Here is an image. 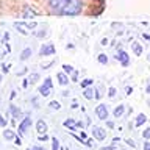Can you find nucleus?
<instances>
[{"instance_id": "1", "label": "nucleus", "mask_w": 150, "mask_h": 150, "mask_svg": "<svg viewBox=\"0 0 150 150\" xmlns=\"http://www.w3.org/2000/svg\"><path fill=\"white\" fill-rule=\"evenodd\" d=\"M49 6L56 14L64 16H75L81 11V0H49Z\"/></svg>"}, {"instance_id": "2", "label": "nucleus", "mask_w": 150, "mask_h": 150, "mask_svg": "<svg viewBox=\"0 0 150 150\" xmlns=\"http://www.w3.org/2000/svg\"><path fill=\"white\" fill-rule=\"evenodd\" d=\"M50 92H52V80L45 78L44 83L39 86V94H41V96H44V97H47V96H50Z\"/></svg>"}, {"instance_id": "3", "label": "nucleus", "mask_w": 150, "mask_h": 150, "mask_svg": "<svg viewBox=\"0 0 150 150\" xmlns=\"http://www.w3.org/2000/svg\"><path fill=\"white\" fill-rule=\"evenodd\" d=\"M116 58L120 61V64L124 66V67H127V66H130V56H128V53H127L125 50H122V49H119V50H117V53H116Z\"/></svg>"}, {"instance_id": "4", "label": "nucleus", "mask_w": 150, "mask_h": 150, "mask_svg": "<svg viewBox=\"0 0 150 150\" xmlns=\"http://www.w3.org/2000/svg\"><path fill=\"white\" fill-rule=\"evenodd\" d=\"M30 125H31V119H30V116H27L25 119H22L21 125H19V138H22V136L27 133L28 128H30Z\"/></svg>"}, {"instance_id": "5", "label": "nucleus", "mask_w": 150, "mask_h": 150, "mask_svg": "<svg viewBox=\"0 0 150 150\" xmlns=\"http://www.w3.org/2000/svg\"><path fill=\"white\" fill-rule=\"evenodd\" d=\"M108 114H110V112H108V108H106V105H103V103H100V105L96 108V116L100 120H106Z\"/></svg>"}, {"instance_id": "6", "label": "nucleus", "mask_w": 150, "mask_h": 150, "mask_svg": "<svg viewBox=\"0 0 150 150\" xmlns=\"http://www.w3.org/2000/svg\"><path fill=\"white\" fill-rule=\"evenodd\" d=\"M92 136L98 141V142H102V141L106 139V131L103 128H100V127H94L92 128Z\"/></svg>"}, {"instance_id": "7", "label": "nucleus", "mask_w": 150, "mask_h": 150, "mask_svg": "<svg viewBox=\"0 0 150 150\" xmlns=\"http://www.w3.org/2000/svg\"><path fill=\"white\" fill-rule=\"evenodd\" d=\"M55 45L53 44H44L41 47V50H39V55L41 56H49V55H53L55 53Z\"/></svg>"}, {"instance_id": "8", "label": "nucleus", "mask_w": 150, "mask_h": 150, "mask_svg": "<svg viewBox=\"0 0 150 150\" xmlns=\"http://www.w3.org/2000/svg\"><path fill=\"white\" fill-rule=\"evenodd\" d=\"M36 131L39 134H45V131H47V124H45V120H42L39 119L36 122Z\"/></svg>"}, {"instance_id": "9", "label": "nucleus", "mask_w": 150, "mask_h": 150, "mask_svg": "<svg viewBox=\"0 0 150 150\" xmlns=\"http://www.w3.org/2000/svg\"><path fill=\"white\" fill-rule=\"evenodd\" d=\"M131 49H133V53H134L136 56H141V55H142V45H141L139 42L133 41V42H131Z\"/></svg>"}, {"instance_id": "10", "label": "nucleus", "mask_w": 150, "mask_h": 150, "mask_svg": "<svg viewBox=\"0 0 150 150\" xmlns=\"http://www.w3.org/2000/svg\"><path fill=\"white\" fill-rule=\"evenodd\" d=\"M9 112H11V116H13V119H17V117H21L22 116V111L19 110V108L16 105H9Z\"/></svg>"}, {"instance_id": "11", "label": "nucleus", "mask_w": 150, "mask_h": 150, "mask_svg": "<svg viewBox=\"0 0 150 150\" xmlns=\"http://www.w3.org/2000/svg\"><path fill=\"white\" fill-rule=\"evenodd\" d=\"M56 77H58V81H59L61 86H67L69 84V78H67V75H66L64 72H58Z\"/></svg>"}, {"instance_id": "12", "label": "nucleus", "mask_w": 150, "mask_h": 150, "mask_svg": "<svg viewBox=\"0 0 150 150\" xmlns=\"http://www.w3.org/2000/svg\"><path fill=\"white\" fill-rule=\"evenodd\" d=\"M22 16H23V19H31V17H35V16H36V13L33 11L30 6H25V8H23Z\"/></svg>"}, {"instance_id": "13", "label": "nucleus", "mask_w": 150, "mask_h": 150, "mask_svg": "<svg viewBox=\"0 0 150 150\" xmlns=\"http://www.w3.org/2000/svg\"><path fill=\"white\" fill-rule=\"evenodd\" d=\"M3 138L6 141H14V139H17V136H16V133H14L13 130H5L3 131Z\"/></svg>"}, {"instance_id": "14", "label": "nucleus", "mask_w": 150, "mask_h": 150, "mask_svg": "<svg viewBox=\"0 0 150 150\" xmlns=\"http://www.w3.org/2000/svg\"><path fill=\"white\" fill-rule=\"evenodd\" d=\"M83 96L86 97L88 100H92V98L96 97V96H94V88H84L83 89Z\"/></svg>"}, {"instance_id": "15", "label": "nucleus", "mask_w": 150, "mask_h": 150, "mask_svg": "<svg viewBox=\"0 0 150 150\" xmlns=\"http://www.w3.org/2000/svg\"><path fill=\"white\" fill-rule=\"evenodd\" d=\"M145 122H147V117H145V114H142V112H139L138 117H136V127H141V125H144Z\"/></svg>"}, {"instance_id": "16", "label": "nucleus", "mask_w": 150, "mask_h": 150, "mask_svg": "<svg viewBox=\"0 0 150 150\" xmlns=\"http://www.w3.org/2000/svg\"><path fill=\"white\" fill-rule=\"evenodd\" d=\"M124 112H125V106L124 105H119V106H116V110L112 111V114H114V117H122Z\"/></svg>"}, {"instance_id": "17", "label": "nucleus", "mask_w": 150, "mask_h": 150, "mask_svg": "<svg viewBox=\"0 0 150 150\" xmlns=\"http://www.w3.org/2000/svg\"><path fill=\"white\" fill-rule=\"evenodd\" d=\"M30 56H31V49H30V47H27V49L22 50V53H21V59H22V61L28 59Z\"/></svg>"}, {"instance_id": "18", "label": "nucleus", "mask_w": 150, "mask_h": 150, "mask_svg": "<svg viewBox=\"0 0 150 150\" xmlns=\"http://www.w3.org/2000/svg\"><path fill=\"white\" fill-rule=\"evenodd\" d=\"M63 125H64V127H67V128H72L74 125H77V122H75L74 119H66V120L63 122Z\"/></svg>"}, {"instance_id": "19", "label": "nucleus", "mask_w": 150, "mask_h": 150, "mask_svg": "<svg viewBox=\"0 0 150 150\" xmlns=\"http://www.w3.org/2000/svg\"><path fill=\"white\" fill-rule=\"evenodd\" d=\"M97 59H98V63H100V64H106L108 63V56L105 53H100L97 56Z\"/></svg>"}, {"instance_id": "20", "label": "nucleus", "mask_w": 150, "mask_h": 150, "mask_svg": "<svg viewBox=\"0 0 150 150\" xmlns=\"http://www.w3.org/2000/svg\"><path fill=\"white\" fill-rule=\"evenodd\" d=\"M52 150H59V142L56 138H52Z\"/></svg>"}, {"instance_id": "21", "label": "nucleus", "mask_w": 150, "mask_h": 150, "mask_svg": "<svg viewBox=\"0 0 150 150\" xmlns=\"http://www.w3.org/2000/svg\"><path fill=\"white\" fill-rule=\"evenodd\" d=\"M91 84H92V80H91V78H88V80H83V81H81V88L84 89V88L91 86Z\"/></svg>"}, {"instance_id": "22", "label": "nucleus", "mask_w": 150, "mask_h": 150, "mask_svg": "<svg viewBox=\"0 0 150 150\" xmlns=\"http://www.w3.org/2000/svg\"><path fill=\"white\" fill-rule=\"evenodd\" d=\"M142 138H144L145 141H149V139H150V127H149V128H145V130H144V133H142Z\"/></svg>"}, {"instance_id": "23", "label": "nucleus", "mask_w": 150, "mask_h": 150, "mask_svg": "<svg viewBox=\"0 0 150 150\" xmlns=\"http://www.w3.org/2000/svg\"><path fill=\"white\" fill-rule=\"evenodd\" d=\"M49 105H50L52 108H53V110H59V108H61L58 102H50V103H49Z\"/></svg>"}, {"instance_id": "24", "label": "nucleus", "mask_w": 150, "mask_h": 150, "mask_svg": "<svg viewBox=\"0 0 150 150\" xmlns=\"http://www.w3.org/2000/svg\"><path fill=\"white\" fill-rule=\"evenodd\" d=\"M108 96H110L111 98L116 96V88H110V91H108Z\"/></svg>"}, {"instance_id": "25", "label": "nucleus", "mask_w": 150, "mask_h": 150, "mask_svg": "<svg viewBox=\"0 0 150 150\" xmlns=\"http://www.w3.org/2000/svg\"><path fill=\"white\" fill-rule=\"evenodd\" d=\"M0 127H6V119L3 116H0Z\"/></svg>"}, {"instance_id": "26", "label": "nucleus", "mask_w": 150, "mask_h": 150, "mask_svg": "<svg viewBox=\"0 0 150 150\" xmlns=\"http://www.w3.org/2000/svg\"><path fill=\"white\" fill-rule=\"evenodd\" d=\"M44 36H45V30H41L36 33V38H44Z\"/></svg>"}, {"instance_id": "27", "label": "nucleus", "mask_w": 150, "mask_h": 150, "mask_svg": "<svg viewBox=\"0 0 150 150\" xmlns=\"http://www.w3.org/2000/svg\"><path fill=\"white\" fill-rule=\"evenodd\" d=\"M72 80H74V81H77V80H78V72H77V70L72 74Z\"/></svg>"}, {"instance_id": "28", "label": "nucleus", "mask_w": 150, "mask_h": 150, "mask_svg": "<svg viewBox=\"0 0 150 150\" xmlns=\"http://www.w3.org/2000/svg\"><path fill=\"white\" fill-rule=\"evenodd\" d=\"M102 150H116V145H108V147H103Z\"/></svg>"}, {"instance_id": "29", "label": "nucleus", "mask_w": 150, "mask_h": 150, "mask_svg": "<svg viewBox=\"0 0 150 150\" xmlns=\"http://www.w3.org/2000/svg\"><path fill=\"white\" fill-rule=\"evenodd\" d=\"M63 69L66 72H72V67H70V66H63Z\"/></svg>"}, {"instance_id": "30", "label": "nucleus", "mask_w": 150, "mask_h": 150, "mask_svg": "<svg viewBox=\"0 0 150 150\" xmlns=\"http://www.w3.org/2000/svg\"><path fill=\"white\" fill-rule=\"evenodd\" d=\"M106 127H108V128H114V124H112L111 120H108L106 122Z\"/></svg>"}, {"instance_id": "31", "label": "nucleus", "mask_w": 150, "mask_h": 150, "mask_svg": "<svg viewBox=\"0 0 150 150\" xmlns=\"http://www.w3.org/2000/svg\"><path fill=\"white\" fill-rule=\"evenodd\" d=\"M38 78H39V75H38V74H33V77H31V81L35 83V81H36Z\"/></svg>"}, {"instance_id": "32", "label": "nucleus", "mask_w": 150, "mask_h": 150, "mask_svg": "<svg viewBox=\"0 0 150 150\" xmlns=\"http://www.w3.org/2000/svg\"><path fill=\"white\" fill-rule=\"evenodd\" d=\"M47 139H49V136H45V134H41L39 136V141H47Z\"/></svg>"}, {"instance_id": "33", "label": "nucleus", "mask_w": 150, "mask_h": 150, "mask_svg": "<svg viewBox=\"0 0 150 150\" xmlns=\"http://www.w3.org/2000/svg\"><path fill=\"white\" fill-rule=\"evenodd\" d=\"M144 150H150V144H149V141H145V144H144Z\"/></svg>"}, {"instance_id": "34", "label": "nucleus", "mask_w": 150, "mask_h": 150, "mask_svg": "<svg viewBox=\"0 0 150 150\" xmlns=\"http://www.w3.org/2000/svg\"><path fill=\"white\" fill-rule=\"evenodd\" d=\"M100 96H102L100 91H98V89H96V98H100Z\"/></svg>"}, {"instance_id": "35", "label": "nucleus", "mask_w": 150, "mask_h": 150, "mask_svg": "<svg viewBox=\"0 0 150 150\" xmlns=\"http://www.w3.org/2000/svg\"><path fill=\"white\" fill-rule=\"evenodd\" d=\"M142 38H144V39H147V41H150V35H147V33H144Z\"/></svg>"}, {"instance_id": "36", "label": "nucleus", "mask_w": 150, "mask_h": 150, "mask_svg": "<svg viewBox=\"0 0 150 150\" xmlns=\"http://www.w3.org/2000/svg\"><path fill=\"white\" fill-rule=\"evenodd\" d=\"M33 150H47L44 147H39V145H36V147H33Z\"/></svg>"}, {"instance_id": "37", "label": "nucleus", "mask_w": 150, "mask_h": 150, "mask_svg": "<svg viewBox=\"0 0 150 150\" xmlns=\"http://www.w3.org/2000/svg\"><path fill=\"white\" fill-rule=\"evenodd\" d=\"M22 86H23V89H25V88L28 86V80H23V83H22Z\"/></svg>"}, {"instance_id": "38", "label": "nucleus", "mask_w": 150, "mask_h": 150, "mask_svg": "<svg viewBox=\"0 0 150 150\" xmlns=\"http://www.w3.org/2000/svg\"><path fill=\"white\" fill-rule=\"evenodd\" d=\"M145 91H147V92H149V94H150V83H149V84H147V89H145Z\"/></svg>"}, {"instance_id": "39", "label": "nucleus", "mask_w": 150, "mask_h": 150, "mask_svg": "<svg viewBox=\"0 0 150 150\" xmlns=\"http://www.w3.org/2000/svg\"><path fill=\"white\" fill-rule=\"evenodd\" d=\"M149 59H150V55H149Z\"/></svg>"}, {"instance_id": "40", "label": "nucleus", "mask_w": 150, "mask_h": 150, "mask_svg": "<svg viewBox=\"0 0 150 150\" xmlns=\"http://www.w3.org/2000/svg\"><path fill=\"white\" fill-rule=\"evenodd\" d=\"M31 150H33V149H31Z\"/></svg>"}]
</instances>
